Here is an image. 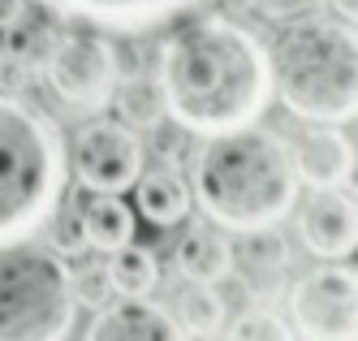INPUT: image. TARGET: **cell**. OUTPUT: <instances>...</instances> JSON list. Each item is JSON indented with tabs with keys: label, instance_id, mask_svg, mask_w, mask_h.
I'll return each instance as SVG.
<instances>
[{
	"label": "cell",
	"instance_id": "19",
	"mask_svg": "<svg viewBox=\"0 0 358 341\" xmlns=\"http://www.w3.org/2000/svg\"><path fill=\"white\" fill-rule=\"evenodd\" d=\"M104 268H108V281H113V294H121V298H147L156 290V281H160L156 255L147 246H134V242L117 246Z\"/></svg>",
	"mask_w": 358,
	"mask_h": 341
},
{
	"label": "cell",
	"instance_id": "25",
	"mask_svg": "<svg viewBox=\"0 0 358 341\" xmlns=\"http://www.w3.org/2000/svg\"><path fill=\"white\" fill-rule=\"evenodd\" d=\"M337 5H341V18H345V22H354V0H337Z\"/></svg>",
	"mask_w": 358,
	"mask_h": 341
},
{
	"label": "cell",
	"instance_id": "21",
	"mask_svg": "<svg viewBox=\"0 0 358 341\" xmlns=\"http://www.w3.org/2000/svg\"><path fill=\"white\" fill-rule=\"evenodd\" d=\"M48 233H52V251L57 255H83L87 251V233H83V221H78V207L73 203H57L52 207V216L43 221Z\"/></svg>",
	"mask_w": 358,
	"mask_h": 341
},
{
	"label": "cell",
	"instance_id": "2",
	"mask_svg": "<svg viewBox=\"0 0 358 341\" xmlns=\"http://www.w3.org/2000/svg\"><path fill=\"white\" fill-rule=\"evenodd\" d=\"M194 199L234 233L280 225L298 203V173L285 139L255 121L212 134L194 160Z\"/></svg>",
	"mask_w": 358,
	"mask_h": 341
},
{
	"label": "cell",
	"instance_id": "6",
	"mask_svg": "<svg viewBox=\"0 0 358 341\" xmlns=\"http://www.w3.org/2000/svg\"><path fill=\"white\" fill-rule=\"evenodd\" d=\"M43 78L69 109H104L121 78V57L104 35H61L43 52Z\"/></svg>",
	"mask_w": 358,
	"mask_h": 341
},
{
	"label": "cell",
	"instance_id": "1",
	"mask_svg": "<svg viewBox=\"0 0 358 341\" xmlns=\"http://www.w3.org/2000/svg\"><path fill=\"white\" fill-rule=\"evenodd\" d=\"M156 83L164 113L190 134H224L259 121L272 104V52L242 22L208 13L160 48Z\"/></svg>",
	"mask_w": 358,
	"mask_h": 341
},
{
	"label": "cell",
	"instance_id": "13",
	"mask_svg": "<svg viewBox=\"0 0 358 341\" xmlns=\"http://www.w3.org/2000/svg\"><path fill=\"white\" fill-rule=\"evenodd\" d=\"M229 255H234V268H238V277L246 285H264V290H272V285L289 272V242L280 238L272 225L246 229V238L238 246H229Z\"/></svg>",
	"mask_w": 358,
	"mask_h": 341
},
{
	"label": "cell",
	"instance_id": "15",
	"mask_svg": "<svg viewBox=\"0 0 358 341\" xmlns=\"http://www.w3.org/2000/svg\"><path fill=\"white\" fill-rule=\"evenodd\" d=\"M138 212L151 221V225H177L186 212H190V186H186V177L160 165V169H151V173H138Z\"/></svg>",
	"mask_w": 358,
	"mask_h": 341
},
{
	"label": "cell",
	"instance_id": "11",
	"mask_svg": "<svg viewBox=\"0 0 358 341\" xmlns=\"http://www.w3.org/2000/svg\"><path fill=\"white\" fill-rule=\"evenodd\" d=\"M91 341H177L182 328L164 307L147 298H125L121 307H104L87 328Z\"/></svg>",
	"mask_w": 358,
	"mask_h": 341
},
{
	"label": "cell",
	"instance_id": "20",
	"mask_svg": "<svg viewBox=\"0 0 358 341\" xmlns=\"http://www.w3.org/2000/svg\"><path fill=\"white\" fill-rule=\"evenodd\" d=\"M69 294L73 307H91V311H104L113 298V281L104 264H83V268H69Z\"/></svg>",
	"mask_w": 358,
	"mask_h": 341
},
{
	"label": "cell",
	"instance_id": "24",
	"mask_svg": "<svg viewBox=\"0 0 358 341\" xmlns=\"http://www.w3.org/2000/svg\"><path fill=\"white\" fill-rule=\"evenodd\" d=\"M27 13V0H0V26H17Z\"/></svg>",
	"mask_w": 358,
	"mask_h": 341
},
{
	"label": "cell",
	"instance_id": "8",
	"mask_svg": "<svg viewBox=\"0 0 358 341\" xmlns=\"http://www.w3.org/2000/svg\"><path fill=\"white\" fill-rule=\"evenodd\" d=\"M69 169L83 190L125 195L143 173V143L125 121H91L73 139Z\"/></svg>",
	"mask_w": 358,
	"mask_h": 341
},
{
	"label": "cell",
	"instance_id": "23",
	"mask_svg": "<svg viewBox=\"0 0 358 341\" xmlns=\"http://www.w3.org/2000/svg\"><path fill=\"white\" fill-rule=\"evenodd\" d=\"M13 57L22 61V65H39L43 61V52L52 48V39H48V31L43 26H31V31H13Z\"/></svg>",
	"mask_w": 358,
	"mask_h": 341
},
{
	"label": "cell",
	"instance_id": "16",
	"mask_svg": "<svg viewBox=\"0 0 358 341\" xmlns=\"http://www.w3.org/2000/svg\"><path fill=\"white\" fill-rule=\"evenodd\" d=\"M177 268H182L186 281H224L229 268H234V255H229V242L212 229H190L182 246H177Z\"/></svg>",
	"mask_w": 358,
	"mask_h": 341
},
{
	"label": "cell",
	"instance_id": "22",
	"mask_svg": "<svg viewBox=\"0 0 358 341\" xmlns=\"http://www.w3.org/2000/svg\"><path fill=\"white\" fill-rule=\"evenodd\" d=\"M234 341H289V324L276 320L272 311H246V316L234 324Z\"/></svg>",
	"mask_w": 358,
	"mask_h": 341
},
{
	"label": "cell",
	"instance_id": "7",
	"mask_svg": "<svg viewBox=\"0 0 358 341\" xmlns=\"http://www.w3.org/2000/svg\"><path fill=\"white\" fill-rule=\"evenodd\" d=\"M289 320L311 341H354L358 337V277L354 268H315L289 294Z\"/></svg>",
	"mask_w": 358,
	"mask_h": 341
},
{
	"label": "cell",
	"instance_id": "17",
	"mask_svg": "<svg viewBox=\"0 0 358 341\" xmlns=\"http://www.w3.org/2000/svg\"><path fill=\"white\" fill-rule=\"evenodd\" d=\"M108 104H117V121H125L130 130H156L160 117H164L160 83L151 74H125V78H117Z\"/></svg>",
	"mask_w": 358,
	"mask_h": 341
},
{
	"label": "cell",
	"instance_id": "5",
	"mask_svg": "<svg viewBox=\"0 0 358 341\" xmlns=\"http://www.w3.org/2000/svg\"><path fill=\"white\" fill-rule=\"evenodd\" d=\"M69 268L52 246H0V341H57L73 328Z\"/></svg>",
	"mask_w": 358,
	"mask_h": 341
},
{
	"label": "cell",
	"instance_id": "14",
	"mask_svg": "<svg viewBox=\"0 0 358 341\" xmlns=\"http://www.w3.org/2000/svg\"><path fill=\"white\" fill-rule=\"evenodd\" d=\"M78 207V221H83V233H87V246H99V251H117L125 242H134V212L125 207L117 195H104V190H83L73 199Z\"/></svg>",
	"mask_w": 358,
	"mask_h": 341
},
{
	"label": "cell",
	"instance_id": "3",
	"mask_svg": "<svg viewBox=\"0 0 358 341\" xmlns=\"http://www.w3.org/2000/svg\"><path fill=\"white\" fill-rule=\"evenodd\" d=\"M65 181L69 155L57 121L22 95L0 91V246L43 229Z\"/></svg>",
	"mask_w": 358,
	"mask_h": 341
},
{
	"label": "cell",
	"instance_id": "9",
	"mask_svg": "<svg viewBox=\"0 0 358 341\" xmlns=\"http://www.w3.org/2000/svg\"><path fill=\"white\" fill-rule=\"evenodd\" d=\"M302 242L320 259H345L358 246V212L354 199L341 195L337 186L320 190L302 207Z\"/></svg>",
	"mask_w": 358,
	"mask_h": 341
},
{
	"label": "cell",
	"instance_id": "10",
	"mask_svg": "<svg viewBox=\"0 0 358 341\" xmlns=\"http://www.w3.org/2000/svg\"><path fill=\"white\" fill-rule=\"evenodd\" d=\"M65 18H83L91 26H108V31H147L156 22H169L186 13L194 0H48Z\"/></svg>",
	"mask_w": 358,
	"mask_h": 341
},
{
	"label": "cell",
	"instance_id": "18",
	"mask_svg": "<svg viewBox=\"0 0 358 341\" xmlns=\"http://www.w3.org/2000/svg\"><path fill=\"white\" fill-rule=\"evenodd\" d=\"M177 328L182 333H190V337H216L220 328H224V298H220V290L212 281H190L182 294H177Z\"/></svg>",
	"mask_w": 358,
	"mask_h": 341
},
{
	"label": "cell",
	"instance_id": "4",
	"mask_svg": "<svg viewBox=\"0 0 358 341\" xmlns=\"http://www.w3.org/2000/svg\"><path fill=\"white\" fill-rule=\"evenodd\" d=\"M272 91L285 109L315 125H341L358 109V39L354 22L311 13L294 22L272 61Z\"/></svg>",
	"mask_w": 358,
	"mask_h": 341
},
{
	"label": "cell",
	"instance_id": "12",
	"mask_svg": "<svg viewBox=\"0 0 358 341\" xmlns=\"http://www.w3.org/2000/svg\"><path fill=\"white\" fill-rule=\"evenodd\" d=\"M289 155H294V173H298V181H306V186H315V190L341 186V181L350 177V169H354V151H350L345 134H337L332 125L306 130Z\"/></svg>",
	"mask_w": 358,
	"mask_h": 341
}]
</instances>
